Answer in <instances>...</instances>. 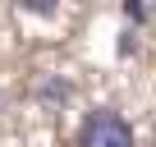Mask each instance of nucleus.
<instances>
[{"mask_svg":"<svg viewBox=\"0 0 156 147\" xmlns=\"http://www.w3.org/2000/svg\"><path fill=\"white\" fill-rule=\"evenodd\" d=\"M19 9H28V14H55L60 9V0H14Z\"/></svg>","mask_w":156,"mask_h":147,"instance_id":"f03ea898","label":"nucleus"},{"mask_svg":"<svg viewBox=\"0 0 156 147\" xmlns=\"http://www.w3.org/2000/svg\"><path fill=\"white\" fill-rule=\"evenodd\" d=\"M124 14H129L133 23H142V19H147V9H142V0H124Z\"/></svg>","mask_w":156,"mask_h":147,"instance_id":"7ed1b4c3","label":"nucleus"},{"mask_svg":"<svg viewBox=\"0 0 156 147\" xmlns=\"http://www.w3.org/2000/svg\"><path fill=\"white\" fill-rule=\"evenodd\" d=\"M78 147H133V124L110 106L87 110L78 124Z\"/></svg>","mask_w":156,"mask_h":147,"instance_id":"f257e3e1","label":"nucleus"}]
</instances>
